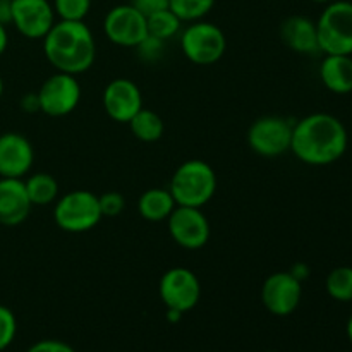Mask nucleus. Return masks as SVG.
<instances>
[{"label":"nucleus","mask_w":352,"mask_h":352,"mask_svg":"<svg viewBox=\"0 0 352 352\" xmlns=\"http://www.w3.org/2000/svg\"><path fill=\"white\" fill-rule=\"evenodd\" d=\"M347 146L349 134L346 126L332 113H311L292 127L291 151L306 165L325 167L336 164L344 157Z\"/></svg>","instance_id":"nucleus-1"},{"label":"nucleus","mask_w":352,"mask_h":352,"mask_svg":"<svg viewBox=\"0 0 352 352\" xmlns=\"http://www.w3.org/2000/svg\"><path fill=\"white\" fill-rule=\"evenodd\" d=\"M43 52L55 71L78 76L95 64L96 41L85 21L60 19L45 34Z\"/></svg>","instance_id":"nucleus-2"},{"label":"nucleus","mask_w":352,"mask_h":352,"mask_svg":"<svg viewBox=\"0 0 352 352\" xmlns=\"http://www.w3.org/2000/svg\"><path fill=\"white\" fill-rule=\"evenodd\" d=\"M217 174L210 164L203 160H186L175 168L168 191L175 205L203 208L217 192Z\"/></svg>","instance_id":"nucleus-3"},{"label":"nucleus","mask_w":352,"mask_h":352,"mask_svg":"<svg viewBox=\"0 0 352 352\" xmlns=\"http://www.w3.org/2000/svg\"><path fill=\"white\" fill-rule=\"evenodd\" d=\"M320 52L325 55H352V2L333 0L316 21Z\"/></svg>","instance_id":"nucleus-4"},{"label":"nucleus","mask_w":352,"mask_h":352,"mask_svg":"<svg viewBox=\"0 0 352 352\" xmlns=\"http://www.w3.org/2000/svg\"><path fill=\"white\" fill-rule=\"evenodd\" d=\"M102 219L98 196L88 189H74L55 201L54 220L64 232H88L95 229Z\"/></svg>","instance_id":"nucleus-5"},{"label":"nucleus","mask_w":352,"mask_h":352,"mask_svg":"<svg viewBox=\"0 0 352 352\" xmlns=\"http://www.w3.org/2000/svg\"><path fill=\"white\" fill-rule=\"evenodd\" d=\"M181 50L196 65H213L227 50V38L217 24L195 21L181 34Z\"/></svg>","instance_id":"nucleus-6"},{"label":"nucleus","mask_w":352,"mask_h":352,"mask_svg":"<svg viewBox=\"0 0 352 352\" xmlns=\"http://www.w3.org/2000/svg\"><path fill=\"white\" fill-rule=\"evenodd\" d=\"M36 98L38 107L45 116L65 117L74 112L81 102V85L76 76L57 71L45 79Z\"/></svg>","instance_id":"nucleus-7"},{"label":"nucleus","mask_w":352,"mask_h":352,"mask_svg":"<svg viewBox=\"0 0 352 352\" xmlns=\"http://www.w3.org/2000/svg\"><path fill=\"white\" fill-rule=\"evenodd\" d=\"M294 124L278 116H265L254 120L248 131V144L260 157L275 158L291 151Z\"/></svg>","instance_id":"nucleus-8"},{"label":"nucleus","mask_w":352,"mask_h":352,"mask_svg":"<svg viewBox=\"0 0 352 352\" xmlns=\"http://www.w3.org/2000/svg\"><path fill=\"white\" fill-rule=\"evenodd\" d=\"M158 292L167 309H174L184 315L195 309L201 299V284L192 270L174 267L162 275Z\"/></svg>","instance_id":"nucleus-9"},{"label":"nucleus","mask_w":352,"mask_h":352,"mask_svg":"<svg viewBox=\"0 0 352 352\" xmlns=\"http://www.w3.org/2000/svg\"><path fill=\"white\" fill-rule=\"evenodd\" d=\"M103 31L113 45L124 48H136L148 36L146 16L133 3L116 6L103 19Z\"/></svg>","instance_id":"nucleus-10"},{"label":"nucleus","mask_w":352,"mask_h":352,"mask_svg":"<svg viewBox=\"0 0 352 352\" xmlns=\"http://www.w3.org/2000/svg\"><path fill=\"white\" fill-rule=\"evenodd\" d=\"M167 226L174 243L184 250H201L210 239V222L201 208L177 205L167 219Z\"/></svg>","instance_id":"nucleus-11"},{"label":"nucleus","mask_w":352,"mask_h":352,"mask_svg":"<svg viewBox=\"0 0 352 352\" xmlns=\"http://www.w3.org/2000/svg\"><path fill=\"white\" fill-rule=\"evenodd\" d=\"M302 285L291 272H275L261 285V302L274 316H289L298 309Z\"/></svg>","instance_id":"nucleus-12"},{"label":"nucleus","mask_w":352,"mask_h":352,"mask_svg":"<svg viewBox=\"0 0 352 352\" xmlns=\"http://www.w3.org/2000/svg\"><path fill=\"white\" fill-rule=\"evenodd\" d=\"M14 28L30 40H43L55 24V10L50 0H12Z\"/></svg>","instance_id":"nucleus-13"},{"label":"nucleus","mask_w":352,"mask_h":352,"mask_svg":"<svg viewBox=\"0 0 352 352\" xmlns=\"http://www.w3.org/2000/svg\"><path fill=\"white\" fill-rule=\"evenodd\" d=\"M103 109L116 122L127 124L141 109L143 95L140 86L127 78H116L103 89Z\"/></svg>","instance_id":"nucleus-14"},{"label":"nucleus","mask_w":352,"mask_h":352,"mask_svg":"<svg viewBox=\"0 0 352 352\" xmlns=\"http://www.w3.org/2000/svg\"><path fill=\"white\" fill-rule=\"evenodd\" d=\"M34 162L33 144L19 133L0 134V177L23 179Z\"/></svg>","instance_id":"nucleus-15"},{"label":"nucleus","mask_w":352,"mask_h":352,"mask_svg":"<svg viewBox=\"0 0 352 352\" xmlns=\"http://www.w3.org/2000/svg\"><path fill=\"white\" fill-rule=\"evenodd\" d=\"M31 208L23 179L0 177V226H19L30 217Z\"/></svg>","instance_id":"nucleus-16"},{"label":"nucleus","mask_w":352,"mask_h":352,"mask_svg":"<svg viewBox=\"0 0 352 352\" xmlns=\"http://www.w3.org/2000/svg\"><path fill=\"white\" fill-rule=\"evenodd\" d=\"M280 38L292 52L311 55L320 52L316 23L306 16H289L280 24Z\"/></svg>","instance_id":"nucleus-17"},{"label":"nucleus","mask_w":352,"mask_h":352,"mask_svg":"<svg viewBox=\"0 0 352 352\" xmlns=\"http://www.w3.org/2000/svg\"><path fill=\"white\" fill-rule=\"evenodd\" d=\"M320 79L329 91L347 95L352 91V55H325L320 64Z\"/></svg>","instance_id":"nucleus-18"},{"label":"nucleus","mask_w":352,"mask_h":352,"mask_svg":"<svg viewBox=\"0 0 352 352\" xmlns=\"http://www.w3.org/2000/svg\"><path fill=\"white\" fill-rule=\"evenodd\" d=\"M175 199L168 189L151 188L138 199V212L148 222H164L175 208Z\"/></svg>","instance_id":"nucleus-19"},{"label":"nucleus","mask_w":352,"mask_h":352,"mask_svg":"<svg viewBox=\"0 0 352 352\" xmlns=\"http://www.w3.org/2000/svg\"><path fill=\"white\" fill-rule=\"evenodd\" d=\"M28 196L33 206H48L57 201L58 184L47 172H38L24 181Z\"/></svg>","instance_id":"nucleus-20"},{"label":"nucleus","mask_w":352,"mask_h":352,"mask_svg":"<svg viewBox=\"0 0 352 352\" xmlns=\"http://www.w3.org/2000/svg\"><path fill=\"white\" fill-rule=\"evenodd\" d=\"M127 124H129L134 138H138L143 143H155L164 136L165 126L162 117L153 110L144 109V107Z\"/></svg>","instance_id":"nucleus-21"},{"label":"nucleus","mask_w":352,"mask_h":352,"mask_svg":"<svg viewBox=\"0 0 352 352\" xmlns=\"http://www.w3.org/2000/svg\"><path fill=\"white\" fill-rule=\"evenodd\" d=\"M146 24L150 36L158 38L162 41H167L181 31L182 21L167 7V9L157 10V12L146 16Z\"/></svg>","instance_id":"nucleus-22"},{"label":"nucleus","mask_w":352,"mask_h":352,"mask_svg":"<svg viewBox=\"0 0 352 352\" xmlns=\"http://www.w3.org/2000/svg\"><path fill=\"white\" fill-rule=\"evenodd\" d=\"M325 289L332 299L352 302V267H337L327 275Z\"/></svg>","instance_id":"nucleus-23"},{"label":"nucleus","mask_w":352,"mask_h":352,"mask_svg":"<svg viewBox=\"0 0 352 352\" xmlns=\"http://www.w3.org/2000/svg\"><path fill=\"white\" fill-rule=\"evenodd\" d=\"M215 3L217 0H168V9L182 23H195L208 16Z\"/></svg>","instance_id":"nucleus-24"},{"label":"nucleus","mask_w":352,"mask_h":352,"mask_svg":"<svg viewBox=\"0 0 352 352\" xmlns=\"http://www.w3.org/2000/svg\"><path fill=\"white\" fill-rule=\"evenodd\" d=\"M55 16L62 21H85L91 9V0H54Z\"/></svg>","instance_id":"nucleus-25"},{"label":"nucleus","mask_w":352,"mask_h":352,"mask_svg":"<svg viewBox=\"0 0 352 352\" xmlns=\"http://www.w3.org/2000/svg\"><path fill=\"white\" fill-rule=\"evenodd\" d=\"M17 333V320L7 306L0 305V351L7 349L14 342Z\"/></svg>","instance_id":"nucleus-26"},{"label":"nucleus","mask_w":352,"mask_h":352,"mask_svg":"<svg viewBox=\"0 0 352 352\" xmlns=\"http://www.w3.org/2000/svg\"><path fill=\"white\" fill-rule=\"evenodd\" d=\"M100 201V210H102L103 217H109V219H113V217L120 215L126 208V199L120 192L117 191H109L105 195L98 196Z\"/></svg>","instance_id":"nucleus-27"},{"label":"nucleus","mask_w":352,"mask_h":352,"mask_svg":"<svg viewBox=\"0 0 352 352\" xmlns=\"http://www.w3.org/2000/svg\"><path fill=\"white\" fill-rule=\"evenodd\" d=\"M164 45H165V41H162V40H158V38L150 36V34H148V36L144 38V40L141 41L136 48L140 50L141 58H144L146 62H153V60H157V58L162 55V52H164Z\"/></svg>","instance_id":"nucleus-28"},{"label":"nucleus","mask_w":352,"mask_h":352,"mask_svg":"<svg viewBox=\"0 0 352 352\" xmlns=\"http://www.w3.org/2000/svg\"><path fill=\"white\" fill-rule=\"evenodd\" d=\"M26 352H76V351L74 347L62 342V340L45 339V340H40V342L33 344V346H31Z\"/></svg>","instance_id":"nucleus-29"},{"label":"nucleus","mask_w":352,"mask_h":352,"mask_svg":"<svg viewBox=\"0 0 352 352\" xmlns=\"http://www.w3.org/2000/svg\"><path fill=\"white\" fill-rule=\"evenodd\" d=\"M131 3L144 16H150V14L157 12V10L167 9L168 7V0H131Z\"/></svg>","instance_id":"nucleus-30"},{"label":"nucleus","mask_w":352,"mask_h":352,"mask_svg":"<svg viewBox=\"0 0 352 352\" xmlns=\"http://www.w3.org/2000/svg\"><path fill=\"white\" fill-rule=\"evenodd\" d=\"M12 23V0H0V24Z\"/></svg>","instance_id":"nucleus-31"},{"label":"nucleus","mask_w":352,"mask_h":352,"mask_svg":"<svg viewBox=\"0 0 352 352\" xmlns=\"http://www.w3.org/2000/svg\"><path fill=\"white\" fill-rule=\"evenodd\" d=\"M23 109L28 110V112H36V110H40L36 95H28L26 98L23 100Z\"/></svg>","instance_id":"nucleus-32"},{"label":"nucleus","mask_w":352,"mask_h":352,"mask_svg":"<svg viewBox=\"0 0 352 352\" xmlns=\"http://www.w3.org/2000/svg\"><path fill=\"white\" fill-rule=\"evenodd\" d=\"M7 45H9V34L3 24H0V55L7 50Z\"/></svg>","instance_id":"nucleus-33"},{"label":"nucleus","mask_w":352,"mask_h":352,"mask_svg":"<svg viewBox=\"0 0 352 352\" xmlns=\"http://www.w3.org/2000/svg\"><path fill=\"white\" fill-rule=\"evenodd\" d=\"M181 316H182V313L174 311V309H167V318H168V322H172V323L179 322V320H181Z\"/></svg>","instance_id":"nucleus-34"},{"label":"nucleus","mask_w":352,"mask_h":352,"mask_svg":"<svg viewBox=\"0 0 352 352\" xmlns=\"http://www.w3.org/2000/svg\"><path fill=\"white\" fill-rule=\"evenodd\" d=\"M346 332H347V339H349V342L352 344V313H351L349 320H347V327H346Z\"/></svg>","instance_id":"nucleus-35"},{"label":"nucleus","mask_w":352,"mask_h":352,"mask_svg":"<svg viewBox=\"0 0 352 352\" xmlns=\"http://www.w3.org/2000/svg\"><path fill=\"white\" fill-rule=\"evenodd\" d=\"M2 95H3V79L2 76H0V98H2Z\"/></svg>","instance_id":"nucleus-36"},{"label":"nucleus","mask_w":352,"mask_h":352,"mask_svg":"<svg viewBox=\"0 0 352 352\" xmlns=\"http://www.w3.org/2000/svg\"><path fill=\"white\" fill-rule=\"evenodd\" d=\"M311 2H315V3H330V2H333V0H311Z\"/></svg>","instance_id":"nucleus-37"},{"label":"nucleus","mask_w":352,"mask_h":352,"mask_svg":"<svg viewBox=\"0 0 352 352\" xmlns=\"http://www.w3.org/2000/svg\"><path fill=\"white\" fill-rule=\"evenodd\" d=\"M267 352H274V351H267Z\"/></svg>","instance_id":"nucleus-38"}]
</instances>
